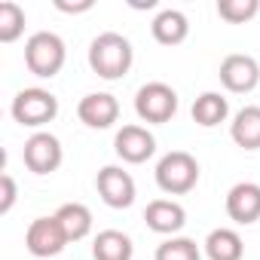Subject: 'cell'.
I'll return each mask as SVG.
<instances>
[{
    "label": "cell",
    "mask_w": 260,
    "mask_h": 260,
    "mask_svg": "<svg viewBox=\"0 0 260 260\" xmlns=\"http://www.w3.org/2000/svg\"><path fill=\"white\" fill-rule=\"evenodd\" d=\"M135 61L132 43L116 31H104L89 43V68L101 77V80H119L128 74Z\"/></svg>",
    "instance_id": "cell-1"
},
{
    "label": "cell",
    "mask_w": 260,
    "mask_h": 260,
    "mask_svg": "<svg viewBox=\"0 0 260 260\" xmlns=\"http://www.w3.org/2000/svg\"><path fill=\"white\" fill-rule=\"evenodd\" d=\"M68 61V49H64V40L52 31H37L28 37L25 43V64L34 77H43V80H52Z\"/></svg>",
    "instance_id": "cell-2"
},
{
    "label": "cell",
    "mask_w": 260,
    "mask_h": 260,
    "mask_svg": "<svg viewBox=\"0 0 260 260\" xmlns=\"http://www.w3.org/2000/svg\"><path fill=\"white\" fill-rule=\"evenodd\" d=\"M156 187L169 196H184L199 184V162L187 150H172L156 162Z\"/></svg>",
    "instance_id": "cell-3"
},
{
    "label": "cell",
    "mask_w": 260,
    "mask_h": 260,
    "mask_svg": "<svg viewBox=\"0 0 260 260\" xmlns=\"http://www.w3.org/2000/svg\"><path fill=\"white\" fill-rule=\"evenodd\" d=\"M13 119L19 125H28V128H40L46 122H52L58 116V98L40 86H31V89H22L16 98H13V107H10Z\"/></svg>",
    "instance_id": "cell-4"
},
{
    "label": "cell",
    "mask_w": 260,
    "mask_h": 260,
    "mask_svg": "<svg viewBox=\"0 0 260 260\" xmlns=\"http://www.w3.org/2000/svg\"><path fill=\"white\" fill-rule=\"evenodd\" d=\"M135 113L141 116V122L162 125L178 113V92L169 83H159V80L144 83L135 92Z\"/></svg>",
    "instance_id": "cell-5"
},
{
    "label": "cell",
    "mask_w": 260,
    "mask_h": 260,
    "mask_svg": "<svg viewBox=\"0 0 260 260\" xmlns=\"http://www.w3.org/2000/svg\"><path fill=\"white\" fill-rule=\"evenodd\" d=\"M22 159H25L28 172H34V175H52V172H58V166L64 159V150H61V141L52 132H34L25 141Z\"/></svg>",
    "instance_id": "cell-6"
},
{
    "label": "cell",
    "mask_w": 260,
    "mask_h": 260,
    "mask_svg": "<svg viewBox=\"0 0 260 260\" xmlns=\"http://www.w3.org/2000/svg\"><path fill=\"white\" fill-rule=\"evenodd\" d=\"M25 245H28V251H31L34 257L49 260V257H58V254L64 251L68 236H64L58 217L49 214V217H37V220H31V226H28V233H25Z\"/></svg>",
    "instance_id": "cell-7"
},
{
    "label": "cell",
    "mask_w": 260,
    "mask_h": 260,
    "mask_svg": "<svg viewBox=\"0 0 260 260\" xmlns=\"http://www.w3.org/2000/svg\"><path fill=\"white\" fill-rule=\"evenodd\" d=\"M113 150H116V156H119L122 162H128V166H141V162H147V159L156 153V138L147 132L144 125L128 122V125H122L119 132H116Z\"/></svg>",
    "instance_id": "cell-8"
},
{
    "label": "cell",
    "mask_w": 260,
    "mask_h": 260,
    "mask_svg": "<svg viewBox=\"0 0 260 260\" xmlns=\"http://www.w3.org/2000/svg\"><path fill=\"white\" fill-rule=\"evenodd\" d=\"M95 187L101 202L110 208H128L135 202V178L119 166H104L95 178Z\"/></svg>",
    "instance_id": "cell-9"
},
{
    "label": "cell",
    "mask_w": 260,
    "mask_h": 260,
    "mask_svg": "<svg viewBox=\"0 0 260 260\" xmlns=\"http://www.w3.org/2000/svg\"><path fill=\"white\" fill-rule=\"evenodd\" d=\"M217 77H220V83H223L226 92L242 95V92L257 89V83H260V64H257V58H251L245 52H233V55H226L220 61Z\"/></svg>",
    "instance_id": "cell-10"
},
{
    "label": "cell",
    "mask_w": 260,
    "mask_h": 260,
    "mask_svg": "<svg viewBox=\"0 0 260 260\" xmlns=\"http://www.w3.org/2000/svg\"><path fill=\"white\" fill-rule=\"evenodd\" d=\"M226 214H230V220H236L242 226L257 223L260 220V184H254V181L233 184L226 193Z\"/></svg>",
    "instance_id": "cell-11"
},
{
    "label": "cell",
    "mask_w": 260,
    "mask_h": 260,
    "mask_svg": "<svg viewBox=\"0 0 260 260\" xmlns=\"http://www.w3.org/2000/svg\"><path fill=\"white\" fill-rule=\"evenodd\" d=\"M77 116L89 128H110L119 119V101L110 92H89L77 104Z\"/></svg>",
    "instance_id": "cell-12"
},
{
    "label": "cell",
    "mask_w": 260,
    "mask_h": 260,
    "mask_svg": "<svg viewBox=\"0 0 260 260\" xmlns=\"http://www.w3.org/2000/svg\"><path fill=\"white\" fill-rule=\"evenodd\" d=\"M144 220L153 233L159 236H178L187 223V211L181 202H172V199H153L147 208H144Z\"/></svg>",
    "instance_id": "cell-13"
},
{
    "label": "cell",
    "mask_w": 260,
    "mask_h": 260,
    "mask_svg": "<svg viewBox=\"0 0 260 260\" xmlns=\"http://www.w3.org/2000/svg\"><path fill=\"white\" fill-rule=\"evenodd\" d=\"M230 138L242 147V150H260V107L248 104L242 107L233 122H230Z\"/></svg>",
    "instance_id": "cell-14"
},
{
    "label": "cell",
    "mask_w": 260,
    "mask_h": 260,
    "mask_svg": "<svg viewBox=\"0 0 260 260\" xmlns=\"http://www.w3.org/2000/svg\"><path fill=\"white\" fill-rule=\"evenodd\" d=\"M150 31H153V40H156V43H162V46H178V43L187 40L190 22H187V16H184L181 10H162V13L153 19Z\"/></svg>",
    "instance_id": "cell-15"
},
{
    "label": "cell",
    "mask_w": 260,
    "mask_h": 260,
    "mask_svg": "<svg viewBox=\"0 0 260 260\" xmlns=\"http://www.w3.org/2000/svg\"><path fill=\"white\" fill-rule=\"evenodd\" d=\"M205 254H208V260H242L245 257V242L236 230L217 226L205 239Z\"/></svg>",
    "instance_id": "cell-16"
},
{
    "label": "cell",
    "mask_w": 260,
    "mask_h": 260,
    "mask_svg": "<svg viewBox=\"0 0 260 260\" xmlns=\"http://www.w3.org/2000/svg\"><path fill=\"white\" fill-rule=\"evenodd\" d=\"M135 245L119 230H101L92 242V257L95 260H132Z\"/></svg>",
    "instance_id": "cell-17"
},
{
    "label": "cell",
    "mask_w": 260,
    "mask_h": 260,
    "mask_svg": "<svg viewBox=\"0 0 260 260\" xmlns=\"http://www.w3.org/2000/svg\"><path fill=\"white\" fill-rule=\"evenodd\" d=\"M193 122L202 125V128H214L220 125L226 116H230V104L220 92H202L196 101H193Z\"/></svg>",
    "instance_id": "cell-18"
},
{
    "label": "cell",
    "mask_w": 260,
    "mask_h": 260,
    "mask_svg": "<svg viewBox=\"0 0 260 260\" xmlns=\"http://www.w3.org/2000/svg\"><path fill=\"white\" fill-rule=\"evenodd\" d=\"M55 217H58L64 236H68V242H80L92 233V211L83 202H64L55 211Z\"/></svg>",
    "instance_id": "cell-19"
},
{
    "label": "cell",
    "mask_w": 260,
    "mask_h": 260,
    "mask_svg": "<svg viewBox=\"0 0 260 260\" xmlns=\"http://www.w3.org/2000/svg\"><path fill=\"white\" fill-rule=\"evenodd\" d=\"M153 260H202V251L193 239L187 236H172L162 245H156Z\"/></svg>",
    "instance_id": "cell-20"
},
{
    "label": "cell",
    "mask_w": 260,
    "mask_h": 260,
    "mask_svg": "<svg viewBox=\"0 0 260 260\" xmlns=\"http://www.w3.org/2000/svg\"><path fill=\"white\" fill-rule=\"evenodd\" d=\"M25 31V10L16 0H4L0 4V43H13Z\"/></svg>",
    "instance_id": "cell-21"
},
{
    "label": "cell",
    "mask_w": 260,
    "mask_h": 260,
    "mask_svg": "<svg viewBox=\"0 0 260 260\" xmlns=\"http://www.w3.org/2000/svg\"><path fill=\"white\" fill-rule=\"evenodd\" d=\"M260 13V0H217V16L230 25H242Z\"/></svg>",
    "instance_id": "cell-22"
},
{
    "label": "cell",
    "mask_w": 260,
    "mask_h": 260,
    "mask_svg": "<svg viewBox=\"0 0 260 260\" xmlns=\"http://www.w3.org/2000/svg\"><path fill=\"white\" fill-rule=\"evenodd\" d=\"M16 181H13V175L10 172H4L0 175V214H10L13 211V205H16Z\"/></svg>",
    "instance_id": "cell-23"
},
{
    "label": "cell",
    "mask_w": 260,
    "mask_h": 260,
    "mask_svg": "<svg viewBox=\"0 0 260 260\" xmlns=\"http://www.w3.org/2000/svg\"><path fill=\"white\" fill-rule=\"evenodd\" d=\"M95 4L92 0H80V4H68V0H55V10H61V13H89Z\"/></svg>",
    "instance_id": "cell-24"
}]
</instances>
